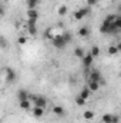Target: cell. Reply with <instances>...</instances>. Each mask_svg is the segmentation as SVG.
Masks as SVG:
<instances>
[{
    "label": "cell",
    "mask_w": 121,
    "mask_h": 123,
    "mask_svg": "<svg viewBox=\"0 0 121 123\" xmlns=\"http://www.w3.org/2000/svg\"><path fill=\"white\" fill-rule=\"evenodd\" d=\"M51 39V44L56 47V49H63V47H66V40L63 39V36H53V37H50Z\"/></svg>",
    "instance_id": "cell-1"
},
{
    "label": "cell",
    "mask_w": 121,
    "mask_h": 123,
    "mask_svg": "<svg viewBox=\"0 0 121 123\" xmlns=\"http://www.w3.org/2000/svg\"><path fill=\"white\" fill-rule=\"evenodd\" d=\"M29 99H31L34 102V106H37V107H43L44 109L47 106V100L43 96H29Z\"/></svg>",
    "instance_id": "cell-2"
},
{
    "label": "cell",
    "mask_w": 121,
    "mask_h": 123,
    "mask_svg": "<svg viewBox=\"0 0 121 123\" xmlns=\"http://www.w3.org/2000/svg\"><path fill=\"white\" fill-rule=\"evenodd\" d=\"M103 122L104 123H118L120 122V117H118L117 115H110V113H107V115L103 116Z\"/></svg>",
    "instance_id": "cell-3"
},
{
    "label": "cell",
    "mask_w": 121,
    "mask_h": 123,
    "mask_svg": "<svg viewBox=\"0 0 121 123\" xmlns=\"http://www.w3.org/2000/svg\"><path fill=\"white\" fill-rule=\"evenodd\" d=\"M14 80H16V72L11 67H7L6 69V82L7 83H13Z\"/></svg>",
    "instance_id": "cell-4"
},
{
    "label": "cell",
    "mask_w": 121,
    "mask_h": 123,
    "mask_svg": "<svg viewBox=\"0 0 121 123\" xmlns=\"http://www.w3.org/2000/svg\"><path fill=\"white\" fill-rule=\"evenodd\" d=\"M88 80H91V82H98V83H103L101 73H100L98 70H93L90 74H88Z\"/></svg>",
    "instance_id": "cell-5"
},
{
    "label": "cell",
    "mask_w": 121,
    "mask_h": 123,
    "mask_svg": "<svg viewBox=\"0 0 121 123\" xmlns=\"http://www.w3.org/2000/svg\"><path fill=\"white\" fill-rule=\"evenodd\" d=\"M87 14H88V9H86V7H84V9L77 10V12L74 13V17H76L77 20H80V19H83V17H84V16H87Z\"/></svg>",
    "instance_id": "cell-6"
},
{
    "label": "cell",
    "mask_w": 121,
    "mask_h": 123,
    "mask_svg": "<svg viewBox=\"0 0 121 123\" xmlns=\"http://www.w3.org/2000/svg\"><path fill=\"white\" fill-rule=\"evenodd\" d=\"M43 113H44V109L43 107H37V106L33 107V116L34 117H41Z\"/></svg>",
    "instance_id": "cell-7"
},
{
    "label": "cell",
    "mask_w": 121,
    "mask_h": 123,
    "mask_svg": "<svg viewBox=\"0 0 121 123\" xmlns=\"http://www.w3.org/2000/svg\"><path fill=\"white\" fill-rule=\"evenodd\" d=\"M81 59H83V63H84V66H86V67H88L91 63H93V59H94V57H93L90 53H88V55H84Z\"/></svg>",
    "instance_id": "cell-8"
},
{
    "label": "cell",
    "mask_w": 121,
    "mask_h": 123,
    "mask_svg": "<svg viewBox=\"0 0 121 123\" xmlns=\"http://www.w3.org/2000/svg\"><path fill=\"white\" fill-rule=\"evenodd\" d=\"M27 16H29V20L37 22V17H38V14H37V12H36L34 9H29V12H27Z\"/></svg>",
    "instance_id": "cell-9"
},
{
    "label": "cell",
    "mask_w": 121,
    "mask_h": 123,
    "mask_svg": "<svg viewBox=\"0 0 121 123\" xmlns=\"http://www.w3.org/2000/svg\"><path fill=\"white\" fill-rule=\"evenodd\" d=\"M88 90L90 92H97L98 90V87H100V83L98 82H91V80H88Z\"/></svg>",
    "instance_id": "cell-10"
},
{
    "label": "cell",
    "mask_w": 121,
    "mask_h": 123,
    "mask_svg": "<svg viewBox=\"0 0 121 123\" xmlns=\"http://www.w3.org/2000/svg\"><path fill=\"white\" fill-rule=\"evenodd\" d=\"M29 93L26 92V90H19L17 92V97H19V102H22V100H27L29 99Z\"/></svg>",
    "instance_id": "cell-11"
},
{
    "label": "cell",
    "mask_w": 121,
    "mask_h": 123,
    "mask_svg": "<svg viewBox=\"0 0 121 123\" xmlns=\"http://www.w3.org/2000/svg\"><path fill=\"white\" fill-rule=\"evenodd\" d=\"M53 112H54L57 116H64V115H66V110H64V107H61V106H54V107H53Z\"/></svg>",
    "instance_id": "cell-12"
},
{
    "label": "cell",
    "mask_w": 121,
    "mask_h": 123,
    "mask_svg": "<svg viewBox=\"0 0 121 123\" xmlns=\"http://www.w3.org/2000/svg\"><path fill=\"white\" fill-rule=\"evenodd\" d=\"M29 31H30L31 36H34V34L37 33V29H36V22L29 20Z\"/></svg>",
    "instance_id": "cell-13"
},
{
    "label": "cell",
    "mask_w": 121,
    "mask_h": 123,
    "mask_svg": "<svg viewBox=\"0 0 121 123\" xmlns=\"http://www.w3.org/2000/svg\"><path fill=\"white\" fill-rule=\"evenodd\" d=\"M20 107L24 109V110H29V109L31 107L30 99H27V100H22V102H20Z\"/></svg>",
    "instance_id": "cell-14"
},
{
    "label": "cell",
    "mask_w": 121,
    "mask_h": 123,
    "mask_svg": "<svg viewBox=\"0 0 121 123\" xmlns=\"http://www.w3.org/2000/svg\"><path fill=\"white\" fill-rule=\"evenodd\" d=\"M90 94H91V92L88 90V87H84V89H83V92L80 93V97H81V99H84V100H87V99L90 97Z\"/></svg>",
    "instance_id": "cell-15"
},
{
    "label": "cell",
    "mask_w": 121,
    "mask_h": 123,
    "mask_svg": "<svg viewBox=\"0 0 121 123\" xmlns=\"http://www.w3.org/2000/svg\"><path fill=\"white\" fill-rule=\"evenodd\" d=\"M61 36H63V39L66 40V43H70V42H71V39H73V34H71V33H68V31L63 33Z\"/></svg>",
    "instance_id": "cell-16"
},
{
    "label": "cell",
    "mask_w": 121,
    "mask_h": 123,
    "mask_svg": "<svg viewBox=\"0 0 121 123\" xmlns=\"http://www.w3.org/2000/svg\"><path fill=\"white\" fill-rule=\"evenodd\" d=\"M118 50H120V46H110L108 47V53L110 55H117Z\"/></svg>",
    "instance_id": "cell-17"
},
{
    "label": "cell",
    "mask_w": 121,
    "mask_h": 123,
    "mask_svg": "<svg viewBox=\"0 0 121 123\" xmlns=\"http://www.w3.org/2000/svg\"><path fill=\"white\" fill-rule=\"evenodd\" d=\"M78 34H80V36H83V37H84V36H88V34H90L88 27H86V26H84V27H81V29L78 30Z\"/></svg>",
    "instance_id": "cell-18"
},
{
    "label": "cell",
    "mask_w": 121,
    "mask_h": 123,
    "mask_svg": "<svg viewBox=\"0 0 121 123\" xmlns=\"http://www.w3.org/2000/svg\"><path fill=\"white\" fill-rule=\"evenodd\" d=\"M74 55H76L77 57H83V56H84L86 53H84V50H83L81 47H77V49L74 50Z\"/></svg>",
    "instance_id": "cell-19"
},
{
    "label": "cell",
    "mask_w": 121,
    "mask_h": 123,
    "mask_svg": "<svg viewBox=\"0 0 121 123\" xmlns=\"http://www.w3.org/2000/svg\"><path fill=\"white\" fill-rule=\"evenodd\" d=\"M40 0H27V4H29V9H34L36 6H37V3H38Z\"/></svg>",
    "instance_id": "cell-20"
},
{
    "label": "cell",
    "mask_w": 121,
    "mask_h": 123,
    "mask_svg": "<svg viewBox=\"0 0 121 123\" xmlns=\"http://www.w3.org/2000/svg\"><path fill=\"white\" fill-rule=\"evenodd\" d=\"M90 55L93 56V57H95V56H98V55H100V49H98L97 46H94V47L91 49V53H90Z\"/></svg>",
    "instance_id": "cell-21"
},
{
    "label": "cell",
    "mask_w": 121,
    "mask_h": 123,
    "mask_svg": "<svg viewBox=\"0 0 121 123\" xmlns=\"http://www.w3.org/2000/svg\"><path fill=\"white\" fill-rule=\"evenodd\" d=\"M84 117L90 120V119H93V117H94V113H93V112H90V110H87V112H84Z\"/></svg>",
    "instance_id": "cell-22"
},
{
    "label": "cell",
    "mask_w": 121,
    "mask_h": 123,
    "mask_svg": "<svg viewBox=\"0 0 121 123\" xmlns=\"http://www.w3.org/2000/svg\"><path fill=\"white\" fill-rule=\"evenodd\" d=\"M76 103H77L78 106H83V105H86V100H84V99H81V97L78 96V97H76Z\"/></svg>",
    "instance_id": "cell-23"
},
{
    "label": "cell",
    "mask_w": 121,
    "mask_h": 123,
    "mask_svg": "<svg viewBox=\"0 0 121 123\" xmlns=\"http://www.w3.org/2000/svg\"><path fill=\"white\" fill-rule=\"evenodd\" d=\"M66 13H67V7H66V6H60V9H59V14H60V16H64Z\"/></svg>",
    "instance_id": "cell-24"
},
{
    "label": "cell",
    "mask_w": 121,
    "mask_h": 123,
    "mask_svg": "<svg viewBox=\"0 0 121 123\" xmlns=\"http://www.w3.org/2000/svg\"><path fill=\"white\" fill-rule=\"evenodd\" d=\"M0 46L1 47H7V42H6L4 37H0Z\"/></svg>",
    "instance_id": "cell-25"
},
{
    "label": "cell",
    "mask_w": 121,
    "mask_h": 123,
    "mask_svg": "<svg viewBox=\"0 0 121 123\" xmlns=\"http://www.w3.org/2000/svg\"><path fill=\"white\" fill-rule=\"evenodd\" d=\"M97 4V0H87V6H94Z\"/></svg>",
    "instance_id": "cell-26"
},
{
    "label": "cell",
    "mask_w": 121,
    "mask_h": 123,
    "mask_svg": "<svg viewBox=\"0 0 121 123\" xmlns=\"http://www.w3.org/2000/svg\"><path fill=\"white\" fill-rule=\"evenodd\" d=\"M19 43H20V44H24V43H26V37H20V39H19Z\"/></svg>",
    "instance_id": "cell-27"
},
{
    "label": "cell",
    "mask_w": 121,
    "mask_h": 123,
    "mask_svg": "<svg viewBox=\"0 0 121 123\" xmlns=\"http://www.w3.org/2000/svg\"><path fill=\"white\" fill-rule=\"evenodd\" d=\"M4 14V9H3V6H0V16H3Z\"/></svg>",
    "instance_id": "cell-28"
},
{
    "label": "cell",
    "mask_w": 121,
    "mask_h": 123,
    "mask_svg": "<svg viewBox=\"0 0 121 123\" xmlns=\"http://www.w3.org/2000/svg\"><path fill=\"white\" fill-rule=\"evenodd\" d=\"M4 1H9V0H4Z\"/></svg>",
    "instance_id": "cell-29"
}]
</instances>
